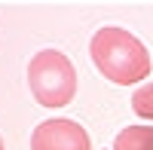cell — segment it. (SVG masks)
Returning a JSON list of instances; mask_svg holds the SVG:
<instances>
[{
    "mask_svg": "<svg viewBox=\"0 0 153 150\" xmlns=\"http://www.w3.org/2000/svg\"><path fill=\"white\" fill-rule=\"evenodd\" d=\"M110 150H153V126H126Z\"/></svg>",
    "mask_w": 153,
    "mask_h": 150,
    "instance_id": "obj_4",
    "label": "cell"
},
{
    "mask_svg": "<svg viewBox=\"0 0 153 150\" xmlns=\"http://www.w3.org/2000/svg\"><path fill=\"white\" fill-rule=\"evenodd\" d=\"M89 55L98 74L117 86H135L150 74V52L132 31L120 25H104L89 40Z\"/></svg>",
    "mask_w": 153,
    "mask_h": 150,
    "instance_id": "obj_1",
    "label": "cell"
},
{
    "mask_svg": "<svg viewBox=\"0 0 153 150\" xmlns=\"http://www.w3.org/2000/svg\"><path fill=\"white\" fill-rule=\"evenodd\" d=\"M31 150H92L89 132L76 120H43L31 132Z\"/></svg>",
    "mask_w": 153,
    "mask_h": 150,
    "instance_id": "obj_3",
    "label": "cell"
},
{
    "mask_svg": "<svg viewBox=\"0 0 153 150\" xmlns=\"http://www.w3.org/2000/svg\"><path fill=\"white\" fill-rule=\"evenodd\" d=\"M0 150H3V138H0Z\"/></svg>",
    "mask_w": 153,
    "mask_h": 150,
    "instance_id": "obj_6",
    "label": "cell"
},
{
    "mask_svg": "<svg viewBox=\"0 0 153 150\" xmlns=\"http://www.w3.org/2000/svg\"><path fill=\"white\" fill-rule=\"evenodd\" d=\"M132 110L141 120H150L153 123V83H144L141 89L132 92Z\"/></svg>",
    "mask_w": 153,
    "mask_h": 150,
    "instance_id": "obj_5",
    "label": "cell"
},
{
    "mask_svg": "<svg viewBox=\"0 0 153 150\" xmlns=\"http://www.w3.org/2000/svg\"><path fill=\"white\" fill-rule=\"evenodd\" d=\"M28 89L37 104L65 107L76 95V68L58 49H40L28 61Z\"/></svg>",
    "mask_w": 153,
    "mask_h": 150,
    "instance_id": "obj_2",
    "label": "cell"
}]
</instances>
